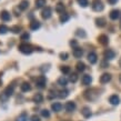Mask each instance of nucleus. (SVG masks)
Masks as SVG:
<instances>
[{"mask_svg":"<svg viewBox=\"0 0 121 121\" xmlns=\"http://www.w3.org/2000/svg\"><path fill=\"white\" fill-rule=\"evenodd\" d=\"M19 50H20V52H22V53H25V55H30L31 52H32V47L30 46V44L28 43H21L20 46H19Z\"/></svg>","mask_w":121,"mask_h":121,"instance_id":"f257e3e1","label":"nucleus"},{"mask_svg":"<svg viewBox=\"0 0 121 121\" xmlns=\"http://www.w3.org/2000/svg\"><path fill=\"white\" fill-rule=\"evenodd\" d=\"M104 6L100 0H93L92 1V9L95 11H102Z\"/></svg>","mask_w":121,"mask_h":121,"instance_id":"f03ea898","label":"nucleus"},{"mask_svg":"<svg viewBox=\"0 0 121 121\" xmlns=\"http://www.w3.org/2000/svg\"><path fill=\"white\" fill-rule=\"evenodd\" d=\"M36 83H37V87L38 88H44L46 87V83H47V79H46V77L44 76H39V77L37 78V81H36Z\"/></svg>","mask_w":121,"mask_h":121,"instance_id":"7ed1b4c3","label":"nucleus"},{"mask_svg":"<svg viewBox=\"0 0 121 121\" xmlns=\"http://www.w3.org/2000/svg\"><path fill=\"white\" fill-rule=\"evenodd\" d=\"M93 92H95V89L87 90V91H84V97H86L88 100H95V98L98 97V93H95V95H93Z\"/></svg>","mask_w":121,"mask_h":121,"instance_id":"20e7f679","label":"nucleus"},{"mask_svg":"<svg viewBox=\"0 0 121 121\" xmlns=\"http://www.w3.org/2000/svg\"><path fill=\"white\" fill-rule=\"evenodd\" d=\"M103 56H104L106 60H111V59L114 58L116 52H114L113 50H111V49H107L106 51H104V53H103Z\"/></svg>","mask_w":121,"mask_h":121,"instance_id":"39448f33","label":"nucleus"},{"mask_svg":"<svg viewBox=\"0 0 121 121\" xmlns=\"http://www.w3.org/2000/svg\"><path fill=\"white\" fill-rule=\"evenodd\" d=\"M65 108H66L67 112H72V111L76 110V103L73 101H68V102L65 104Z\"/></svg>","mask_w":121,"mask_h":121,"instance_id":"423d86ee","label":"nucleus"},{"mask_svg":"<svg viewBox=\"0 0 121 121\" xmlns=\"http://www.w3.org/2000/svg\"><path fill=\"white\" fill-rule=\"evenodd\" d=\"M41 17H42L43 19H49L50 18V17H51V8L46 7V9H43L42 12H41Z\"/></svg>","mask_w":121,"mask_h":121,"instance_id":"0eeeda50","label":"nucleus"},{"mask_svg":"<svg viewBox=\"0 0 121 121\" xmlns=\"http://www.w3.org/2000/svg\"><path fill=\"white\" fill-rule=\"evenodd\" d=\"M109 102H110L112 106H118V104L120 103V98H119L117 95H112L110 98H109Z\"/></svg>","mask_w":121,"mask_h":121,"instance_id":"6e6552de","label":"nucleus"},{"mask_svg":"<svg viewBox=\"0 0 121 121\" xmlns=\"http://www.w3.org/2000/svg\"><path fill=\"white\" fill-rule=\"evenodd\" d=\"M0 18H1L2 21H9L11 18L10 12H8V11H6V10L1 11V12H0Z\"/></svg>","mask_w":121,"mask_h":121,"instance_id":"1a4fd4ad","label":"nucleus"},{"mask_svg":"<svg viewBox=\"0 0 121 121\" xmlns=\"http://www.w3.org/2000/svg\"><path fill=\"white\" fill-rule=\"evenodd\" d=\"M110 80H111V74L110 73H103L102 76L100 77V82L102 84L108 83Z\"/></svg>","mask_w":121,"mask_h":121,"instance_id":"9d476101","label":"nucleus"},{"mask_svg":"<svg viewBox=\"0 0 121 121\" xmlns=\"http://www.w3.org/2000/svg\"><path fill=\"white\" fill-rule=\"evenodd\" d=\"M72 55H73L74 58H81L82 55H83V50L79 47H76L73 49V52H72Z\"/></svg>","mask_w":121,"mask_h":121,"instance_id":"9b49d317","label":"nucleus"},{"mask_svg":"<svg viewBox=\"0 0 121 121\" xmlns=\"http://www.w3.org/2000/svg\"><path fill=\"white\" fill-rule=\"evenodd\" d=\"M88 60L91 65H95V63L98 61V57H97V55H95V52H90L88 55Z\"/></svg>","mask_w":121,"mask_h":121,"instance_id":"f8f14e48","label":"nucleus"},{"mask_svg":"<svg viewBox=\"0 0 121 121\" xmlns=\"http://www.w3.org/2000/svg\"><path fill=\"white\" fill-rule=\"evenodd\" d=\"M81 113L83 116L84 118H90L91 117V110H90V108L89 107H83L82 108V110H81Z\"/></svg>","mask_w":121,"mask_h":121,"instance_id":"ddd939ff","label":"nucleus"},{"mask_svg":"<svg viewBox=\"0 0 121 121\" xmlns=\"http://www.w3.org/2000/svg\"><path fill=\"white\" fill-rule=\"evenodd\" d=\"M92 82V78L90 74H84L83 77H82V84L84 86H89V84Z\"/></svg>","mask_w":121,"mask_h":121,"instance_id":"4468645a","label":"nucleus"},{"mask_svg":"<svg viewBox=\"0 0 121 121\" xmlns=\"http://www.w3.org/2000/svg\"><path fill=\"white\" fill-rule=\"evenodd\" d=\"M98 41H99L101 44L106 46V44H108V42H109V38L107 37L106 35H101V36H99V38H98Z\"/></svg>","mask_w":121,"mask_h":121,"instance_id":"2eb2a0df","label":"nucleus"},{"mask_svg":"<svg viewBox=\"0 0 121 121\" xmlns=\"http://www.w3.org/2000/svg\"><path fill=\"white\" fill-rule=\"evenodd\" d=\"M33 102H36V103H41L42 102V100H43V95H41V93H36V95H33Z\"/></svg>","mask_w":121,"mask_h":121,"instance_id":"dca6fc26","label":"nucleus"},{"mask_svg":"<svg viewBox=\"0 0 121 121\" xmlns=\"http://www.w3.org/2000/svg\"><path fill=\"white\" fill-rule=\"evenodd\" d=\"M51 109L55 111V112H59V111L62 109V104H61L60 102H55V103H52V104H51Z\"/></svg>","mask_w":121,"mask_h":121,"instance_id":"f3484780","label":"nucleus"},{"mask_svg":"<svg viewBox=\"0 0 121 121\" xmlns=\"http://www.w3.org/2000/svg\"><path fill=\"white\" fill-rule=\"evenodd\" d=\"M20 89H21L22 92H28V91H30V90H31V86H30L29 82H23V83L21 84Z\"/></svg>","mask_w":121,"mask_h":121,"instance_id":"a211bd4d","label":"nucleus"},{"mask_svg":"<svg viewBox=\"0 0 121 121\" xmlns=\"http://www.w3.org/2000/svg\"><path fill=\"white\" fill-rule=\"evenodd\" d=\"M109 17H110V19H112V20H117V19L120 17V11L119 10H112L110 12Z\"/></svg>","mask_w":121,"mask_h":121,"instance_id":"6ab92c4d","label":"nucleus"},{"mask_svg":"<svg viewBox=\"0 0 121 121\" xmlns=\"http://www.w3.org/2000/svg\"><path fill=\"white\" fill-rule=\"evenodd\" d=\"M28 7H29V1L28 0H22L20 4H19L20 10H26V9H28Z\"/></svg>","mask_w":121,"mask_h":121,"instance_id":"aec40b11","label":"nucleus"},{"mask_svg":"<svg viewBox=\"0 0 121 121\" xmlns=\"http://www.w3.org/2000/svg\"><path fill=\"white\" fill-rule=\"evenodd\" d=\"M13 90H15V87L11 84V86H8L7 88H6V90H4V93L8 95V97H10V95H12V93H13Z\"/></svg>","mask_w":121,"mask_h":121,"instance_id":"412c9836","label":"nucleus"},{"mask_svg":"<svg viewBox=\"0 0 121 121\" xmlns=\"http://www.w3.org/2000/svg\"><path fill=\"white\" fill-rule=\"evenodd\" d=\"M39 28H40V22L37 21V20H35V21H32L30 23V29L31 30H37Z\"/></svg>","mask_w":121,"mask_h":121,"instance_id":"4be33fe9","label":"nucleus"},{"mask_svg":"<svg viewBox=\"0 0 121 121\" xmlns=\"http://www.w3.org/2000/svg\"><path fill=\"white\" fill-rule=\"evenodd\" d=\"M67 83H68V80H67V78H65V77H60V78L58 79V84H59V86L66 87Z\"/></svg>","mask_w":121,"mask_h":121,"instance_id":"5701e85b","label":"nucleus"},{"mask_svg":"<svg viewBox=\"0 0 121 121\" xmlns=\"http://www.w3.org/2000/svg\"><path fill=\"white\" fill-rule=\"evenodd\" d=\"M95 25L98 27H104L106 26V21L103 18H97L95 19Z\"/></svg>","mask_w":121,"mask_h":121,"instance_id":"b1692460","label":"nucleus"},{"mask_svg":"<svg viewBox=\"0 0 121 121\" xmlns=\"http://www.w3.org/2000/svg\"><path fill=\"white\" fill-rule=\"evenodd\" d=\"M77 70L78 71H80V72L84 71V70H86V65H84L82 61H79V62L77 63Z\"/></svg>","mask_w":121,"mask_h":121,"instance_id":"393cba45","label":"nucleus"},{"mask_svg":"<svg viewBox=\"0 0 121 121\" xmlns=\"http://www.w3.org/2000/svg\"><path fill=\"white\" fill-rule=\"evenodd\" d=\"M69 19H70V16L68 13H62V15L60 16V22H62V23L67 22Z\"/></svg>","mask_w":121,"mask_h":121,"instance_id":"a878e982","label":"nucleus"},{"mask_svg":"<svg viewBox=\"0 0 121 121\" xmlns=\"http://www.w3.org/2000/svg\"><path fill=\"white\" fill-rule=\"evenodd\" d=\"M35 4H36V8H42L46 4V0H36L35 1Z\"/></svg>","mask_w":121,"mask_h":121,"instance_id":"bb28decb","label":"nucleus"},{"mask_svg":"<svg viewBox=\"0 0 121 121\" xmlns=\"http://www.w3.org/2000/svg\"><path fill=\"white\" fill-rule=\"evenodd\" d=\"M8 31H9V28L6 25H0V35H4Z\"/></svg>","mask_w":121,"mask_h":121,"instance_id":"cd10ccee","label":"nucleus"},{"mask_svg":"<svg viewBox=\"0 0 121 121\" xmlns=\"http://www.w3.org/2000/svg\"><path fill=\"white\" fill-rule=\"evenodd\" d=\"M63 10H65L63 4H61V2L57 4V6H56V11H57V12H63Z\"/></svg>","mask_w":121,"mask_h":121,"instance_id":"c85d7f7f","label":"nucleus"},{"mask_svg":"<svg viewBox=\"0 0 121 121\" xmlns=\"http://www.w3.org/2000/svg\"><path fill=\"white\" fill-rule=\"evenodd\" d=\"M16 121H28V117H27V113L26 112H23L17 118V120Z\"/></svg>","mask_w":121,"mask_h":121,"instance_id":"c756f323","label":"nucleus"},{"mask_svg":"<svg viewBox=\"0 0 121 121\" xmlns=\"http://www.w3.org/2000/svg\"><path fill=\"white\" fill-rule=\"evenodd\" d=\"M68 95H69V91H68V90H61V91L59 92V97H60V98H63V99L67 98Z\"/></svg>","mask_w":121,"mask_h":121,"instance_id":"7c9ffc66","label":"nucleus"},{"mask_svg":"<svg viewBox=\"0 0 121 121\" xmlns=\"http://www.w3.org/2000/svg\"><path fill=\"white\" fill-rule=\"evenodd\" d=\"M78 4H80L82 8H86L88 6V0H78Z\"/></svg>","mask_w":121,"mask_h":121,"instance_id":"2f4dec72","label":"nucleus"},{"mask_svg":"<svg viewBox=\"0 0 121 121\" xmlns=\"http://www.w3.org/2000/svg\"><path fill=\"white\" fill-rule=\"evenodd\" d=\"M41 116L43 118H49L50 117V112H49L47 109H43V110H41Z\"/></svg>","mask_w":121,"mask_h":121,"instance_id":"473e14b6","label":"nucleus"},{"mask_svg":"<svg viewBox=\"0 0 121 121\" xmlns=\"http://www.w3.org/2000/svg\"><path fill=\"white\" fill-rule=\"evenodd\" d=\"M60 70H61V72H63V73L66 74V73H69L70 72V68L68 66H63L60 68Z\"/></svg>","mask_w":121,"mask_h":121,"instance_id":"72a5a7b5","label":"nucleus"},{"mask_svg":"<svg viewBox=\"0 0 121 121\" xmlns=\"http://www.w3.org/2000/svg\"><path fill=\"white\" fill-rule=\"evenodd\" d=\"M20 30H21V28H20L19 26H13L10 29V31H12L13 33H19V32H20Z\"/></svg>","mask_w":121,"mask_h":121,"instance_id":"f704fd0d","label":"nucleus"},{"mask_svg":"<svg viewBox=\"0 0 121 121\" xmlns=\"http://www.w3.org/2000/svg\"><path fill=\"white\" fill-rule=\"evenodd\" d=\"M77 80H78V76H77V73H71L70 74V81L71 82H77Z\"/></svg>","mask_w":121,"mask_h":121,"instance_id":"c9c22d12","label":"nucleus"},{"mask_svg":"<svg viewBox=\"0 0 121 121\" xmlns=\"http://www.w3.org/2000/svg\"><path fill=\"white\" fill-rule=\"evenodd\" d=\"M76 35H77V36H79V37H82V38H84L86 37V32H84L83 30H77V32H76Z\"/></svg>","mask_w":121,"mask_h":121,"instance_id":"e433bc0d","label":"nucleus"},{"mask_svg":"<svg viewBox=\"0 0 121 121\" xmlns=\"http://www.w3.org/2000/svg\"><path fill=\"white\" fill-rule=\"evenodd\" d=\"M30 39V35L28 32L27 33H23L21 36V40H23V41H27V40H29Z\"/></svg>","mask_w":121,"mask_h":121,"instance_id":"4c0bfd02","label":"nucleus"},{"mask_svg":"<svg viewBox=\"0 0 121 121\" xmlns=\"http://www.w3.org/2000/svg\"><path fill=\"white\" fill-rule=\"evenodd\" d=\"M59 57H60L61 60H67V59H68V53H67V52H61Z\"/></svg>","mask_w":121,"mask_h":121,"instance_id":"58836bf2","label":"nucleus"},{"mask_svg":"<svg viewBox=\"0 0 121 121\" xmlns=\"http://www.w3.org/2000/svg\"><path fill=\"white\" fill-rule=\"evenodd\" d=\"M8 98H9V97H8V95H6L4 92H2V93L0 95V100H1V101H7Z\"/></svg>","mask_w":121,"mask_h":121,"instance_id":"ea45409f","label":"nucleus"},{"mask_svg":"<svg viewBox=\"0 0 121 121\" xmlns=\"http://www.w3.org/2000/svg\"><path fill=\"white\" fill-rule=\"evenodd\" d=\"M30 120H31V121H40V118L38 117L37 114H33L32 117L30 118Z\"/></svg>","mask_w":121,"mask_h":121,"instance_id":"a19ab883","label":"nucleus"},{"mask_svg":"<svg viewBox=\"0 0 121 121\" xmlns=\"http://www.w3.org/2000/svg\"><path fill=\"white\" fill-rule=\"evenodd\" d=\"M70 44H71V46H73V47L74 48H76V47H77V41H74V40H72V41H70Z\"/></svg>","mask_w":121,"mask_h":121,"instance_id":"79ce46f5","label":"nucleus"},{"mask_svg":"<svg viewBox=\"0 0 121 121\" xmlns=\"http://www.w3.org/2000/svg\"><path fill=\"white\" fill-rule=\"evenodd\" d=\"M117 1L118 0H108V2L110 4H117Z\"/></svg>","mask_w":121,"mask_h":121,"instance_id":"37998d69","label":"nucleus"},{"mask_svg":"<svg viewBox=\"0 0 121 121\" xmlns=\"http://www.w3.org/2000/svg\"><path fill=\"white\" fill-rule=\"evenodd\" d=\"M119 66L121 67V58H120V60H119Z\"/></svg>","mask_w":121,"mask_h":121,"instance_id":"c03bdc74","label":"nucleus"},{"mask_svg":"<svg viewBox=\"0 0 121 121\" xmlns=\"http://www.w3.org/2000/svg\"><path fill=\"white\" fill-rule=\"evenodd\" d=\"M119 80H120V82H121V74L119 76Z\"/></svg>","mask_w":121,"mask_h":121,"instance_id":"a18cd8bd","label":"nucleus"},{"mask_svg":"<svg viewBox=\"0 0 121 121\" xmlns=\"http://www.w3.org/2000/svg\"><path fill=\"white\" fill-rule=\"evenodd\" d=\"M0 86H1V80H0Z\"/></svg>","mask_w":121,"mask_h":121,"instance_id":"49530a36","label":"nucleus"},{"mask_svg":"<svg viewBox=\"0 0 121 121\" xmlns=\"http://www.w3.org/2000/svg\"><path fill=\"white\" fill-rule=\"evenodd\" d=\"M120 28H121V22H120Z\"/></svg>","mask_w":121,"mask_h":121,"instance_id":"de8ad7c7","label":"nucleus"}]
</instances>
